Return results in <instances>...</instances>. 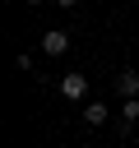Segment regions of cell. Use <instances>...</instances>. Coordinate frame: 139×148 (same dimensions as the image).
I'll return each mask as SVG.
<instances>
[{
    "instance_id": "cell-1",
    "label": "cell",
    "mask_w": 139,
    "mask_h": 148,
    "mask_svg": "<svg viewBox=\"0 0 139 148\" xmlns=\"http://www.w3.org/2000/svg\"><path fill=\"white\" fill-rule=\"evenodd\" d=\"M60 97H65V102H83V97H88V79H83V74H65V79H60Z\"/></svg>"
},
{
    "instance_id": "cell-4",
    "label": "cell",
    "mask_w": 139,
    "mask_h": 148,
    "mask_svg": "<svg viewBox=\"0 0 139 148\" xmlns=\"http://www.w3.org/2000/svg\"><path fill=\"white\" fill-rule=\"evenodd\" d=\"M107 120H111V111L102 102H83V125H107Z\"/></svg>"
},
{
    "instance_id": "cell-3",
    "label": "cell",
    "mask_w": 139,
    "mask_h": 148,
    "mask_svg": "<svg viewBox=\"0 0 139 148\" xmlns=\"http://www.w3.org/2000/svg\"><path fill=\"white\" fill-rule=\"evenodd\" d=\"M116 92L120 97H139V69H120L116 74Z\"/></svg>"
},
{
    "instance_id": "cell-2",
    "label": "cell",
    "mask_w": 139,
    "mask_h": 148,
    "mask_svg": "<svg viewBox=\"0 0 139 148\" xmlns=\"http://www.w3.org/2000/svg\"><path fill=\"white\" fill-rule=\"evenodd\" d=\"M42 51H46V56H65V51H70V32H60V28L42 32Z\"/></svg>"
},
{
    "instance_id": "cell-5",
    "label": "cell",
    "mask_w": 139,
    "mask_h": 148,
    "mask_svg": "<svg viewBox=\"0 0 139 148\" xmlns=\"http://www.w3.org/2000/svg\"><path fill=\"white\" fill-rule=\"evenodd\" d=\"M120 125H139V97H125L120 102Z\"/></svg>"
},
{
    "instance_id": "cell-7",
    "label": "cell",
    "mask_w": 139,
    "mask_h": 148,
    "mask_svg": "<svg viewBox=\"0 0 139 148\" xmlns=\"http://www.w3.org/2000/svg\"><path fill=\"white\" fill-rule=\"evenodd\" d=\"M28 5H42V0H28Z\"/></svg>"
},
{
    "instance_id": "cell-6",
    "label": "cell",
    "mask_w": 139,
    "mask_h": 148,
    "mask_svg": "<svg viewBox=\"0 0 139 148\" xmlns=\"http://www.w3.org/2000/svg\"><path fill=\"white\" fill-rule=\"evenodd\" d=\"M56 5H65V9H74V5H79V0H56Z\"/></svg>"
}]
</instances>
